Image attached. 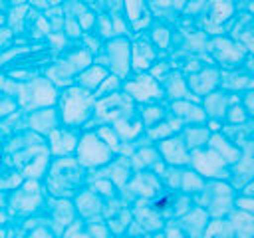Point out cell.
<instances>
[{
    "label": "cell",
    "mask_w": 254,
    "mask_h": 238,
    "mask_svg": "<svg viewBox=\"0 0 254 238\" xmlns=\"http://www.w3.org/2000/svg\"><path fill=\"white\" fill-rule=\"evenodd\" d=\"M165 204H167V198H163V200H159V202H157V208H163Z\"/></svg>",
    "instance_id": "cell-1"
}]
</instances>
